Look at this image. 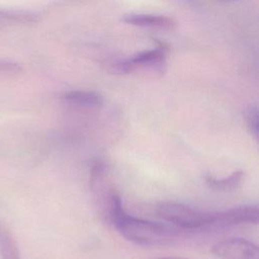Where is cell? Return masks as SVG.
Returning a JSON list of instances; mask_svg holds the SVG:
<instances>
[{"mask_svg":"<svg viewBox=\"0 0 259 259\" xmlns=\"http://www.w3.org/2000/svg\"><path fill=\"white\" fill-rule=\"evenodd\" d=\"M222 1H235V0H222Z\"/></svg>","mask_w":259,"mask_h":259,"instance_id":"cell-15","label":"cell"},{"mask_svg":"<svg viewBox=\"0 0 259 259\" xmlns=\"http://www.w3.org/2000/svg\"><path fill=\"white\" fill-rule=\"evenodd\" d=\"M258 215L256 205H242L224 211H215L211 227L226 228L241 224H257Z\"/></svg>","mask_w":259,"mask_h":259,"instance_id":"cell-6","label":"cell"},{"mask_svg":"<svg viewBox=\"0 0 259 259\" xmlns=\"http://www.w3.org/2000/svg\"><path fill=\"white\" fill-rule=\"evenodd\" d=\"M167 49L164 46L140 52L130 58L116 62L113 71L119 74H130L137 71H146L161 75L166 65Z\"/></svg>","mask_w":259,"mask_h":259,"instance_id":"cell-3","label":"cell"},{"mask_svg":"<svg viewBox=\"0 0 259 259\" xmlns=\"http://www.w3.org/2000/svg\"><path fill=\"white\" fill-rule=\"evenodd\" d=\"M0 256L2 259H20L17 242L3 222H0Z\"/></svg>","mask_w":259,"mask_h":259,"instance_id":"cell-9","label":"cell"},{"mask_svg":"<svg viewBox=\"0 0 259 259\" xmlns=\"http://www.w3.org/2000/svg\"><path fill=\"white\" fill-rule=\"evenodd\" d=\"M62 100L70 105L81 108L97 109L102 107L103 98L95 91L70 90L62 94Z\"/></svg>","mask_w":259,"mask_h":259,"instance_id":"cell-8","label":"cell"},{"mask_svg":"<svg viewBox=\"0 0 259 259\" xmlns=\"http://www.w3.org/2000/svg\"><path fill=\"white\" fill-rule=\"evenodd\" d=\"M212 253L221 259H259L258 246L242 238H231L212 246Z\"/></svg>","mask_w":259,"mask_h":259,"instance_id":"cell-4","label":"cell"},{"mask_svg":"<svg viewBox=\"0 0 259 259\" xmlns=\"http://www.w3.org/2000/svg\"><path fill=\"white\" fill-rule=\"evenodd\" d=\"M21 68L16 63L0 61V80L13 77L19 74Z\"/></svg>","mask_w":259,"mask_h":259,"instance_id":"cell-13","label":"cell"},{"mask_svg":"<svg viewBox=\"0 0 259 259\" xmlns=\"http://www.w3.org/2000/svg\"><path fill=\"white\" fill-rule=\"evenodd\" d=\"M158 259H187V258L177 257V256H172V257H162V258H158Z\"/></svg>","mask_w":259,"mask_h":259,"instance_id":"cell-14","label":"cell"},{"mask_svg":"<svg viewBox=\"0 0 259 259\" xmlns=\"http://www.w3.org/2000/svg\"><path fill=\"white\" fill-rule=\"evenodd\" d=\"M245 121L250 134L254 137L255 140H258L259 137V113H258V106L256 104L249 105L244 113Z\"/></svg>","mask_w":259,"mask_h":259,"instance_id":"cell-12","label":"cell"},{"mask_svg":"<svg viewBox=\"0 0 259 259\" xmlns=\"http://www.w3.org/2000/svg\"><path fill=\"white\" fill-rule=\"evenodd\" d=\"M156 215L180 230L211 227L215 211H202L180 202L162 201L155 206Z\"/></svg>","mask_w":259,"mask_h":259,"instance_id":"cell-2","label":"cell"},{"mask_svg":"<svg viewBox=\"0 0 259 259\" xmlns=\"http://www.w3.org/2000/svg\"><path fill=\"white\" fill-rule=\"evenodd\" d=\"M37 17V14L27 10L0 9V29L16 23L35 22Z\"/></svg>","mask_w":259,"mask_h":259,"instance_id":"cell-11","label":"cell"},{"mask_svg":"<svg viewBox=\"0 0 259 259\" xmlns=\"http://www.w3.org/2000/svg\"><path fill=\"white\" fill-rule=\"evenodd\" d=\"M245 172L243 170L235 171L231 175L225 178H215L213 176L207 175L205 177V183L211 189L217 191H233L239 188L244 180Z\"/></svg>","mask_w":259,"mask_h":259,"instance_id":"cell-10","label":"cell"},{"mask_svg":"<svg viewBox=\"0 0 259 259\" xmlns=\"http://www.w3.org/2000/svg\"><path fill=\"white\" fill-rule=\"evenodd\" d=\"M122 21L134 26L163 30H172L176 26L174 19L162 14L153 13H127L122 15Z\"/></svg>","mask_w":259,"mask_h":259,"instance_id":"cell-7","label":"cell"},{"mask_svg":"<svg viewBox=\"0 0 259 259\" xmlns=\"http://www.w3.org/2000/svg\"><path fill=\"white\" fill-rule=\"evenodd\" d=\"M107 221L126 240L145 246L171 244L180 234V229L158 222H152L128 214L122 207L121 198L115 191L111 197Z\"/></svg>","mask_w":259,"mask_h":259,"instance_id":"cell-1","label":"cell"},{"mask_svg":"<svg viewBox=\"0 0 259 259\" xmlns=\"http://www.w3.org/2000/svg\"><path fill=\"white\" fill-rule=\"evenodd\" d=\"M106 174V167L102 162L96 161L92 165L90 171V186L94 193V197L97 200V204L100 206L103 215L107 220L111 197L115 190L107 184Z\"/></svg>","mask_w":259,"mask_h":259,"instance_id":"cell-5","label":"cell"}]
</instances>
